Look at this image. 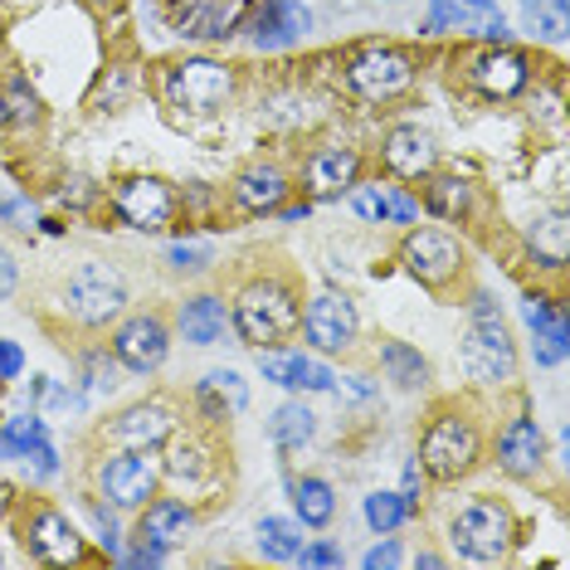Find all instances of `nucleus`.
<instances>
[{
	"label": "nucleus",
	"instance_id": "51",
	"mask_svg": "<svg viewBox=\"0 0 570 570\" xmlns=\"http://www.w3.org/2000/svg\"><path fill=\"white\" fill-rule=\"evenodd\" d=\"M414 566H430V570H439V566H444V556H434V551H420V556H414Z\"/></svg>",
	"mask_w": 570,
	"mask_h": 570
},
{
	"label": "nucleus",
	"instance_id": "9",
	"mask_svg": "<svg viewBox=\"0 0 570 570\" xmlns=\"http://www.w3.org/2000/svg\"><path fill=\"white\" fill-rule=\"evenodd\" d=\"M180 430V410L166 395H147L122 405L118 414H108L98 430V444L108 449H161L166 439Z\"/></svg>",
	"mask_w": 570,
	"mask_h": 570
},
{
	"label": "nucleus",
	"instance_id": "7",
	"mask_svg": "<svg viewBox=\"0 0 570 570\" xmlns=\"http://www.w3.org/2000/svg\"><path fill=\"white\" fill-rule=\"evenodd\" d=\"M161 94L171 108L190 112V118H210L235 98V69H225L215 59H176L166 63Z\"/></svg>",
	"mask_w": 570,
	"mask_h": 570
},
{
	"label": "nucleus",
	"instance_id": "24",
	"mask_svg": "<svg viewBox=\"0 0 570 570\" xmlns=\"http://www.w3.org/2000/svg\"><path fill=\"white\" fill-rule=\"evenodd\" d=\"M249 10H254V0H186L180 35L186 40H225V35L239 30Z\"/></svg>",
	"mask_w": 570,
	"mask_h": 570
},
{
	"label": "nucleus",
	"instance_id": "22",
	"mask_svg": "<svg viewBox=\"0 0 570 570\" xmlns=\"http://www.w3.org/2000/svg\"><path fill=\"white\" fill-rule=\"evenodd\" d=\"M361 180V151L352 147H317L303 161V186L313 200H336Z\"/></svg>",
	"mask_w": 570,
	"mask_h": 570
},
{
	"label": "nucleus",
	"instance_id": "19",
	"mask_svg": "<svg viewBox=\"0 0 570 570\" xmlns=\"http://www.w3.org/2000/svg\"><path fill=\"white\" fill-rule=\"evenodd\" d=\"M254 361H258V371H264V381L283 385V391H332L336 385L332 366H322L317 356L297 352V346H283V342L278 346H258Z\"/></svg>",
	"mask_w": 570,
	"mask_h": 570
},
{
	"label": "nucleus",
	"instance_id": "47",
	"mask_svg": "<svg viewBox=\"0 0 570 570\" xmlns=\"http://www.w3.org/2000/svg\"><path fill=\"white\" fill-rule=\"evenodd\" d=\"M16 283H20L16 254H10V249H0V303H6V297H10V293H16Z\"/></svg>",
	"mask_w": 570,
	"mask_h": 570
},
{
	"label": "nucleus",
	"instance_id": "30",
	"mask_svg": "<svg viewBox=\"0 0 570 570\" xmlns=\"http://www.w3.org/2000/svg\"><path fill=\"white\" fill-rule=\"evenodd\" d=\"M313 434H317V414L307 410L303 400H288V405H283L274 420H268V439H274L283 453H297Z\"/></svg>",
	"mask_w": 570,
	"mask_h": 570
},
{
	"label": "nucleus",
	"instance_id": "34",
	"mask_svg": "<svg viewBox=\"0 0 570 570\" xmlns=\"http://www.w3.org/2000/svg\"><path fill=\"white\" fill-rule=\"evenodd\" d=\"M40 439H49L40 414H16V420L0 424V459H24Z\"/></svg>",
	"mask_w": 570,
	"mask_h": 570
},
{
	"label": "nucleus",
	"instance_id": "46",
	"mask_svg": "<svg viewBox=\"0 0 570 570\" xmlns=\"http://www.w3.org/2000/svg\"><path fill=\"white\" fill-rule=\"evenodd\" d=\"M24 371V352L16 342H0V381H20Z\"/></svg>",
	"mask_w": 570,
	"mask_h": 570
},
{
	"label": "nucleus",
	"instance_id": "14",
	"mask_svg": "<svg viewBox=\"0 0 570 570\" xmlns=\"http://www.w3.org/2000/svg\"><path fill=\"white\" fill-rule=\"evenodd\" d=\"M176 190L171 180L161 176H122L112 186V210H118L122 225L141 229V235H161L166 225L176 219Z\"/></svg>",
	"mask_w": 570,
	"mask_h": 570
},
{
	"label": "nucleus",
	"instance_id": "3",
	"mask_svg": "<svg viewBox=\"0 0 570 570\" xmlns=\"http://www.w3.org/2000/svg\"><path fill=\"white\" fill-rule=\"evenodd\" d=\"M449 541L463 561L498 566L522 541V527H517V512L502 498H469L449 517Z\"/></svg>",
	"mask_w": 570,
	"mask_h": 570
},
{
	"label": "nucleus",
	"instance_id": "36",
	"mask_svg": "<svg viewBox=\"0 0 570 570\" xmlns=\"http://www.w3.org/2000/svg\"><path fill=\"white\" fill-rule=\"evenodd\" d=\"M488 6H463V0H430V20L424 35H444V30H469L473 16H483Z\"/></svg>",
	"mask_w": 570,
	"mask_h": 570
},
{
	"label": "nucleus",
	"instance_id": "43",
	"mask_svg": "<svg viewBox=\"0 0 570 570\" xmlns=\"http://www.w3.org/2000/svg\"><path fill=\"white\" fill-rule=\"evenodd\" d=\"M166 258H171L176 274H200V268H210V254H205V249H186V244H176Z\"/></svg>",
	"mask_w": 570,
	"mask_h": 570
},
{
	"label": "nucleus",
	"instance_id": "11",
	"mask_svg": "<svg viewBox=\"0 0 570 570\" xmlns=\"http://www.w3.org/2000/svg\"><path fill=\"white\" fill-rule=\"evenodd\" d=\"M20 541H24V551H30L35 561H45V566H83V561H94L88 547H83V537L73 531V522L59 508H49V502H30V508L20 512Z\"/></svg>",
	"mask_w": 570,
	"mask_h": 570
},
{
	"label": "nucleus",
	"instance_id": "15",
	"mask_svg": "<svg viewBox=\"0 0 570 570\" xmlns=\"http://www.w3.org/2000/svg\"><path fill=\"white\" fill-rule=\"evenodd\" d=\"M219 469H225V459H219V444H215V439H205L200 430H186V434L176 430L171 439H166L161 478H171L176 488L210 492L219 483Z\"/></svg>",
	"mask_w": 570,
	"mask_h": 570
},
{
	"label": "nucleus",
	"instance_id": "48",
	"mask_svg": "<svg viewBox=\"0 0 570 570\" xmlns=\"http://www.w3.org/2000/svg\"><path fill=\"white\" fill-rule=\"evenodd\" d=\"M0 215H6V219H20L16 229H30V225H35V205H24V200H0Z\"/></svg>",
	"mask_w": 570,
	"mask_h": 570
},
{
	"label": "nucleus",
	"instance_id": "16",
	"mask_svg": "<svg viewBox=\"0 0 570 570\" xmlns=\"http://www.w3.org/2000/svg\"><path fill=\"white\" fill-rule=\"evenodd\" d=\"M463 79H469L483 98L508 102L517 94H527L531 59L517 55V49H508V45H488V49H478V55H469V63H463Z\"/></svg>",
	"mask_w": 570,
	"mask_h": 570
},
{
	"label": "nucleus",
	"instance_id": "20",
	"mask_svg": "<svg viewBox=\"0 0 570 570\" xmlns=\"http://www.w3.org/2000/svg\"><path fill=\"white\" fill-rule=\"evenodd\" d=\"M381 161H385V171H391L395 180H424L434 171V161H439L434 137L424 132V127H414V122H400L381 141Z\"/></svg>",
	"mask_w": 570,
	"mask_h": 570
},
{
	"label": "nucleus",
	"instance_id": "5",
	"mask_svg": "<svg viewBox=\"0 0 570 570\" xmlns=\"http://www.w3.org/2000/svg\"><path fill=\"white\" fill-rule=\"evenodd\" d=\"M63 313L79 327L98 332L108 322H118L127 313V278L118 264H102V258H83L79 268L63 283Z\"/></svg>",
	"mask_w": 570,
	"mask_h": 570
},
{
	"label": "nucleus",
	"instance_id": "35",
	"mask_svg": "<svg viewBox=\"0 0 570 570\" xmlns=\"http://www.w3.org/2000/svg\"><path fill=\"white\" fill-rule=\"evenodd\" d=\"M522 10L541 40H551V45L566 40V0H522Z\"/></svg>",
	"mask_w": 570,
	"mask_h": 570
},
{
	"label": "nucleus",
	"instance_id": "53",
	"mask_svg": "<svg viewBox=\"0 0 570 570\" xmlns=\"http://www.w3.org/2000/svg\"><path fill=\"white\" fill-rule=\"evenodd\" d=\"M88 6H112V0H88Z\"/></svg>",
	"mask_w": 570,
	"mask_h": 570
},
{
	"label": "nucleus",
	"instance_id": "4",
	"mask_svg": "<svg viewBox=\"0 0 570 570\" xmlns=\"http://www.w3.org/2000/svg\"><path fill=\"white\" fill-rule=\"evenodd\" d=\"M463 371L478 385H502L517 375V342L488 293H473L469 332H463Z\"/></svg>",
	"mask_w": 570,
	"mask_h": 570
},
{
	"label": "nucleus",
	"instance_id": "31",
	"mask_svg": "<svg viewBox=\"0 0 570 570\" xmlns=\"http://www.w3.org/2000/svg\"><path fill=\"white\" fill-rule=\"evenodd\" d=\"M527 239H531V254H537V264H547V268H561V264H566L570 225H566V215H561V210H551V215L531 219Z\"/></svg>",
	"mask_w": 570,
	"mask_h": 570
},
{
	"label": "nucleus",
	"instance_id": "44",
	"mask_svg": "<svg viewBox=\"0 0 570 570\" xmlns=\"http://www.w3.org/2000/svg\"><path fill=\"white\" fill-rule=\"evenodd\" d=\"M297 561H303V566H317V570L342 566V547H332V541H317V547H303V551H297Z\"/></svg>",
	"mask_w": 570,
	"mask_h": 570
},
{
	"label": "nucleus",
	"instance_id": "39",
	"mask_svg": "<svg viewBox=\"0 0 570 570\" xmlns=\"http://www.w3.org/2000/svg\"><path fill=\"white\" fill-rule=\"evenodd\" d=\"M566 352H570V327L566 317H556L551 327L537 332V366H561Z\"/></svg>",
	"mask_w": 570,
	"mask_h": 570
},
{
	"label": "nucleus",
	"instance_id": "38",
	"mask_svg": "<svg viewBox=\"0 0 570 570\" xmlns=\"http://www.w3.org/2000/svg\"><path fill=\"white\" fill-rule=\"evenodd\" d=\"M346 200H352V210L366 219V225H391V210H385V186H381V180H356V186L346 190Z\"/></svg>",
	"mask_w": 570,
	"mask_h": 570
},
{
	"label": "nucleus",
	"instance_id": "29",
	"mask_svg": "<svg viewBox=\"0 0 570 570\" xmlns=\"http://www.w3.org/2000/svg\"><path fill=\"white\" fill-rule=\"evenodd\" d=\"M293 508L303 527H332L336 522V488L327 478H297L293 483Z\"/></svg>",
	"mask_w": 570,
	"mask_h": 570
},
{
	"label": "nucleus",
	"instance_id": "41",
	"mask_svg": "<svg viewBox=\"0 0 570 570\" xmlns=\"http://www.w3.org/2000/svg\"><path fill=\"white\" fill-rule=\"evenodd\" d=\"M522 313H527V327H531V332H541V327H551L556 317H566L561 307L551 303V297H527V303H522Z\"/></svg>",
	"mask_w": 570,
	"mask_h": 570
},
{
	"label": "nucleus",
	"instance_id": "2",
	"mask_svg": "<svg viewBox=\"0 0 570 570\" xmlns=\"http://www.w3.org/2000/svg\"><path fill=\"white\" fill-rule=\"evenodd\" d=\"M488 453V430H483V414H478L469 400H439L424 420L420 434V469L434 478V483H459L469 478Z\"/></svg>",
	"mask_w": 570,
	"mask_h": 570
},
{
	"label": "nucleus",
	"instance_id": "23",
	"mask_svg": "<svg viewBox=\"0 0 570 570\" xmlns=\"http://www.w3.org/2000/svg\"><path fill=\"white\" fill-rule=\"evenodd\" d=\"M190 527H196V508L180 498H151L147 508L137 517V541L141 547H157V551H171L180 541L190 537Z\"/></svg>",
	"mask_w": 570,
	"mask_h": 570
},
{
	"label": "nucleus",
	"instance_id": "6",
	"mask_svg": "<svg viewBox=\"0 0 570 570\" xmlns=\"http://www.w3.org/2000/svg\"><path fill=\"white\" fill-rule=\"evenodd\" d=\"M400 264H405V274L420 283V288H430L434 297H449L463 283V274H469L463 244L453 239L449 229H434V225L410 229L405 244H400Z\"/></svg>",
	"mask_w": 570,
	"mask_h": 570
},
{
	"label": "nucleus",
	"instance_id": "27",
	"mask_svg": "<svg viewBox=\"0 0 570 570\" xmlns=\"http://www.w3.org/2000/svg\"><path fill=\"white\" fill-rule=\"evenodd\" d=\"M424 205L439 215V219H469L473 215V186L459 176H424Z\"/></svg>",
	"mask_w": 570,
	"mask_h": 570
},
{
	"label": "nucleus",
	"instance_id": "50",
	"mask_svg": "<svg viewBox=\"0 0 570 570\" xmlns=\"http://www.w3.org/2000/svg\"><path fill=\"white\" fill-rule=\"evenodd\" d=\"M10 508H16V488H10V483H0V517H6Z\"/></svg>",
	"mask_w": 570,
	"mask_h": 570
},
{
	"label": "nucleus",
	"instance_id": "33",
	"mask_svg": "<svg viewBox=\"0 0 570 570\" xmlns=\"http://www.w3.org/2000/svg\"><path fill=\"white\" fill-rule=\"evenodd\" d=\"M410 517H414V502L405 492H371L366 498V522H371V531H381V537H391V531L405 527Z\"/></svg>",
	"mask_w": 570,
	"mask_h": 570
},
{
	"label": "nucleus",
	"instance_id": "18",
	"mask_svg": "<svg viewBox=\"0 0 570 570\" xmlns=\"http://www.w3.org/2000/svg\"><path fill=\"white\" fill-rule=\"evenodd\" d=\"M498 469L517 478V483H531V478L547 469V434H541V424L527 410H517L498 430Z\"/></svg>",
	"mask_w": 570,
	"mask_h": 570
},
{
	"label": "nucleus",
	"instance_id": "26",
	"mask_svg": "<svg viewBox=\"0 0 570 570\" xmlns=\"http://www.w3.org/2000/svg\"><path fill=\"white\" fill-rule=\"evenodd\" d=\"M0 118L10 132H35L45 122V102L24 79H0Z\"/></svg>",
	"mask_w": 570,
	"mask_h": 570
},
{
	"label": "nucleus",
	"instance_id": "52",
	"mask_svg": "<svg viewBox=\"0 0 570 570\" xmlns=\"http://www.w3.org/2000/svg\"><path fill=\"white\" fill-rule=\"evenodd\" d=\"M463 6H488V0H463Z\"/></svg>",
	"mask_w": 570,
	"mask_h": 570
},
{
	"label": "nucleus",
	"instance_id": "13",
	"mask_svg": "<svg viewBox=\"0 0 570 570\" xmlns=\"http://www.w3.org/2000/svg\"><path fill=\"white\" fill-rule=\"evenodd\" d=\"M112 361L132 375H157L171 356V322L161 313H132L112 327Z\"/></svg>",
	"mask_w": 570,
	"mask_h": 570
},
{
	"label": "nucleus",
	"instance_id": "17",
	"mask_svg": "<svg viewBox=\"0 0 570 570\" xmlns=\"http://www.w3.org/2000/svg\"><path fill=\"white\" fill-rule=\"evenodd\" d=\"M307 30H313V10L297 0H264L244 16V40L254 49H293L307 40Z\"/></svg>",
	"mask_w": 570,
	"mask_h": 570
},
{
	"label": "nucleus",
	"instance_id": "8",
	"mask_svg": "<svg viewBox=\"0 0 570 570\" xmlns=\"http://www.w3.org/2000/svg\"><path fill=\"white\" fill-rule=\"evenodd\" d=\"M94 483H98V498H108L112 508L137 512L157 498L161 469H157V459H151V449H112L108 459H98Z\"/></svg>",
	"mask_w": 570,
	"mask_h": 570
},
{
	"label": "nucleus",
	"instance_id": "10",
	"mask_svg": "<svg viewBox=\"0 0 570 570\" xmlns=\"http://www.w3.org/2000/svg\"><path fill=\"white\" fill-rule=\"evenodd\" d=\"M414 79H420V73H414V59L400 55V49L371 45V49H361V55L346 59V88H352L356 98H366V102L405 98L414 88Z\"/></svg>",
	"mask_w": 570,
	"mask_h": 570
},
{
	"label": "nucleus",
	"instance_id": "49",
	"mask_svg": "<svg viewBox=\"0 0 570 570\" xmlns=\"http://www.w3.org/2000/svg\"><path fill=\"white\" fill-rule=\"evenodd\" d=\"M161 556L166 551H157V547H137L132 556H127V566H161Z\"/></svg>",
	"mask_w": 570,
	"mask_h": 570
},
{
	"label": "nucleus",
	"instance_id": "12",
	"mask_svg": "<svg viewBox=\"0 0 570 570\" xmlns=\"http://www.w3.org/2000/svg\"><path fill=\"white\" fill-rule=\"evenodd\" d=\"M297 332L307 336V346H313L317 356H346L356 346L361 336V317H356V303L346 293H313L303 307V322H297Z\"/></svg>",
	"mask_w": 570,
	"mask_h": 570
},
{
	"label": "nucleus",
	"instance_id": "45",
	"mask_svg": "<svg viewBox=\"0 0 570 570\" xmlns=\"http://www.w3.org/2000/svg\"><path fill=\"white\" fill-rule=\"evenodd\" d=\"M366 570H391V566H405V551L395 547V541H385V547H371L366 561H361Z\"/></svg>",
	"mask_w": 570,
	"mask_h": 570
},
{
	"label": "nucleus",
	"instance_id": "37",
	"mask_svg": "<svg viewBox=\"0 0 570 570\" xmlns=\"http://www.w3.org/2000/svg\"><path fill=\"white\" fill-rule=\"evenodd\" d=\"M200 391L210 395V400H219V405H225L229 414H239L244 405H249V385H244L235 371H210V375L200 381Z\"/></svg>",
	"mask_w": 570,
	"mask_h": 570
},
{
	"label": "nucleus",
	"instance_id": "1",
	"mask_svg": "<svg viewBox=\"0 0 570 570\" xmlns=\"http://www.w3.org/2000/svg\"><path fill=\"white\" fill-rule=\"evenodd\" d=\"M303 322V288L288 268H258L239 278L229 293V327L239 332L244 346H278L288 342Z\"/></svg>",
	"mask_w": 570,
	"mask_h": 570
},
{
	"label": "nucleus",
	"instance_id": "21",
	"mask_svg": "<svg viewBox=\"0 0 570 570\" xmlns=\"http://www.w3.org/2000/svg\"><path fill=\"white\" fill-rule=\"evenodd\" d=\"M288 190H293V180H288V171H283L278 161H249L235 180H229V200H235L244 215L278 210V205L288 200Z\"/></svg>",
	"mask_w": 570,
	"mask_h": 570
},
{
	"label": "nucleus",
	"instance_id": "32",
	"mask_svg": "<svg viewBox=\"0 0 570 570\" xmlns=\"http://www.w3.org/2000/svg\"><path fill=\"white\" fill-rule=\"evenodd\" d=\"M254 537H258V551H264L268 561H297V551L307 547L303 527L288 522V517H264V522L254 527Z\"/></svg>",
	"mask_w": 570,
	"mask_h": 570
},
{
	"label": "nucleus",
	"instance_id": "42",
	"mask_svg": "<svg viewBox=\"0 0 570 570\" xmlns=\"http://www.w3.org/2000/svg\"><path fill=\"white\" fill-rule=\"evenodd\" d=\"M24 463L35 469V478H55V473H59V453H55V444H49V439H40V444L24 453Z\"/></svg>",
	"mask_w": 570,
	"mask_h": 570
},
{
	"label": "nucleus",
	"instance_id": "40",
	"mask_svg": "<svg viewBox=\"0 0 570 570\" xmlns=\"http://www.w3.org/2000/svg\"><path fill=\"white\" fill-rule=\"evenodd\" d=\"M385 210H391L395 225H414V219H420V200H414L405 186H385Z\"/></svg>",
	"mask_w": 570,
	"mask_h": 570
},
{
	"label": "nucleus",
	"instance_id": "28",
	"mask_svg": "<svg viewBox=\"0 0 570 570\" xmlns=\"http://www.w3.org/2000/svg\"><path fill=\"white\" fill-rule=\"evenodd\" d=\"M381 366L400 391H424V381H430V361L414 352V346L395 342V336H381Z\"/></svg>",
	"mask_w": 570,
	"mask_h": 570
},
{
	"label": "nucleus",
	"instance_id": "25",
	"mask_svg": "<svg viewBox=\"0 0 570 570\" xmlns=\"http://www.w3.org/2000/svg\"><path fill=\"white\" fill-rule=\"evenodd\" d=\"M176 332L190 346H215L229 332V303L219 293H190L186 303H176Z\"/></svg>",
	"mask_w": 570,
	"mask_h": 570
}]
</instances>
